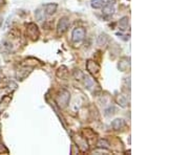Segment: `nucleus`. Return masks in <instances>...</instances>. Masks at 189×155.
Here are the masks:
<instances>
[{"label":"nucleus","mask_w":189,"mask_h":155,"mask_svg":"<svg viewBox=\"0 0 189 155\" xmlns=\"http://www.w3.org/2000/svg\"><path fill=\"white\" fill-rule=\"evenodd\" d=\"M69 20L66 17H63L59 20V23L58 26H57V33L58 35H63L67 32L69 30Z\"/></svg>","instance_id":"4"},{"label":"nucleus","mask_w":189,"mask_h":155,"mask_svg":"<svg viewBox=\"0 0 189 155\" xmlns=\"http://www.w3.org/2000/svg\"><path fill=\"white\" fill-rule=\"evenodd\" d=\"M86 30L83 27H76L72 33V40L74 43H81L85 39Z\"/></svg>","instance_id":"2"},{"label":"nucleus","mask_w":189,"mask_h":155,"mask_svg":"<svg viewBox=\"0 0 189 155\" xmlns=\"http://www.w3.org/2000/svg\"><path fill=\"white\" fill-rule=\"evenodd\" d=\"M108 42V36H107L105 33H102V34L99 35V37L97 38V44L99 46H103L106 45V43Z\"/></svg>","instance_id":"11"},{"label":"nucleus","mask_w":189,"mask_h":155,"mask_svg":"<svg viewBox=\"0 0 189 155\" xmlns=\"http://www.w3.org/2000/svg\"><path fill=\"white\" fill-rule=\"evenodd\" d=\"M117 101H118L119 105H121L122 107H126V106H127V99L124 96H122V94L118 96Z\"/></svg>","instance_id":"15"},{"label":"nucleus","mask_w":189,"mask_h":155,"mask_svg":"<svg viewBox=\"0 0 189 155\" xmlns=\"http://www.w3.org/2000/svg\"><path fill=\"white\" fill-rule=\"evenodd\" d=\"M33 71V67H22L17 70L16 72V79L18 81H23L25 78H27L28 74Z\"/></svg>","instance_id":"6"},{"label":"nucleus","mask_w":189,"mask_h":155,"mask_svg":"<svg viewBox=\"0 0 189 155\" xmlns=\"http://www.w3.org/2000/svg\"><path fill=\"white\" fill-rule=\"evenodd\" d=\"M101 8H102V14L105 18H109V17L113 16L114 13H115V5H114V3H111V2H106Z\"/></svg>","instance_id":"5"},{"label":"nucleus","mask_w":189,"mask_h":155,"mask_svg":"<svg viewBox=\"0 0 189 155\" xmlns=\"http://www.w3.org/2000/svg\"><path fill=\"white\" fill-rule=\"evenodd\" d=\"M109 154V151H107L105 148H101V147H98V149L94 150V154H97V155H100V154Z\"/></svg>","instance_id":"18"},{"label":"nucleus","mask_w":189,"mask_h":155,"mask_svg":"<svg viewBox=\"0 0 189 155\" xmlns=\"http://www.w3.org/2000/svg\"><path fill=\"white\" fill-rule=\"evenodd\" d=\"M69 99H71V93H69V91H67L66 89H61L60 92H59L58 96L56 97V102L61 109H64V108H66L67 105H69Z\"/></svg>","instance_id":"1"},{"label":"nucleus","mask_w":189,"mask_h":155,"mask_svg":"<svg viewBox=\"0 0 189 155\" xmlns=\"http://www.w3.org/2000/svg\"><path fill=\"white\" fill-rule=\"evenodd\" d=\"M94 84V81L93 79H91V77H86V78H85V86H86L88 89H91V88L93 87Z\"/></svg>","instance_id":"16"},{"label":"nucleus","mask_w":189,"mask_h":155,"mask_svg":"<svg viewBox=\"0 0 189 155\" xmlns=\"http://www.w3.org/2000/svg\"><path fill=\"white\" fill-rule=\"evenodd\" d=\"M3 153L8 154V149L5 147V146H4V144L2 143V141L0 139V154H3Z\"/></svg>","instance_id":"19"},{"label":"nucleus","mask_w":189,"mask_h":155,"mask_svg":"<svg viewBox=\"0 0 189 155\" xmlns=\"http://www.w3.org/2000/svg\"><path fill=\"white\" fill-rule=\"evenodd\" d=\"M97 146H98V147H101V148H107L109 146V143L106 141V139L101 138V139H99V141H98V144H97Z\"/></svg>","instance_id":"17"},{"label":"nucleus","mask_w":189,"mask_h":155,"mask_svg":"<svg viewBox=\"0 0 189 155\" xmlns=\"http://www.w3.org/2000/svg\"><path fill=\"white\" fill-rule=\"evenodd\" d=\"M4 3H5V0H0V6L3 5Z\"/></svg>","instance_id":"21"},{"label":"nucleus","mask_w":189,"mask_h":155,"mask_svg":"<svg viewBox=\"0 0 189 155\" xmlns=\"http://www.w3.org/2000/svg\"><path fill=\"white\" fill-rule=\"evenodd\" d=\"M125 122L124 119H116L115 121H113V123H111V127H113L114 130H116V131H119V130L123 129V128L125 127Z\"/></svg>","instance_id":"9"},{"label":"nucleus","mask_w":189,"mask_h":155,"mask_svg":"<svg viewBox=\"0 0 189 155\" xmlns=\"http://www.w3.org/2000/svg\"><path fill=\"white\" fill-rule=\"evenodd\" d=\"M57 8H58V4L57 3H47L44 5L45 14L48 15V16L54 15L57 12Z\"/></svg>","instance_id":"8"},{"label":"nucleus","mask_w":189,"mask_h":155,"mask_svg":"<svg viewBox=\"0 0 189 155\" xmlns=\"http://www.w3.org/2000/svg\"><path fill=\"white\" fill-rule=\"evenodd\" d=\"M106 2L107 0H91V5L93 8H101Z\"/></svg>","instance_id":"13"},{"label":"nucleus","mask_w":189,"mask_h":155,"mask_svg":"<svg viewBox=\"0 0 189 155\" xmlns=\"http://www.w3.org/2000/svg\"><path fill=\"white\" fill-rule=\"evenodd\" d=\"M26 30H27V35L33 41H36L38 40L39 36H40V33H39L38 26L35 23H28L26 24Z\"/></svg>","instance_id":"3"},{"label":"nucleus","mask_w":189,"mask_h":155,"mask_svg":"<svg viewBox=\"0 0 189 155\" xmlns=\"http://www.w3.org/2000/svg\"><path fill=\"white\" fill-rule=\"evenodd\" d=\"M86 69L88 70L89 74L94 76V74H99V71H100V65L98 63H96V62L91 61V60H88L86 63Z\"/></svg>","instance_id":"7"},{"label":"nucleus","mask_w":189,"mask_h":155,"mask_svg":"<svg viewBox=\"0 0 189 155\" xmlns=\"http://www.w3.org/2000/svg\"><path fill=\"white\" fill-rule=\"evenodd\" d=\"M129 65H130L129 59L128 58H122L120 60V62H119L118 67L121 71H125V70H127V68H129Z\"/></svg>","instance_id":"10"},{"label":"nucleus","mask_w":189,"mask_h":155,"mask_svg":"<svg viewBox=\"0 0 189 155\" xmlns=\"http://www.w3.org/2000/svg\"><path fill=\"white\" fill-rule=\"evenodd\" d=\"M0 129H1V126H0Z\"/></svg>","instance_id":"22"},{"label":"nucleus","mask_w":189,"mask_h":155,"mask_svg":"<svg viewBox=\"0 0 189 155\" xmlns=\"http://www.w3.org/2000/svg\"><path fill=\"white\" fill-rule=\"evenodd\" d=\"M115 111H116L115 107H114V106H111V107H109L108 109L105 110V115H106V116H109L111 114L113 115V114H115Z\"/></svg>","instance_id":"20"},{"label":"nucleus","mask_w":189,"mask_h":155,"mask_svg":"<svg viewBox=\"0 0 189 155\" xmlns=\"http://www.w3.org/2000/svg\"><path fill=\"white\" fill-rule=\"evenodd\" d=\"M128 24H129V19L128 17H122V18L120 19V21H119V27H120V30H122V32H124V30H127V27H128Z\"/></svg>","instance_id":"12"},{"label":"nucleus","mask_w":189,"mask_h":155,"mask_svg":"<svg viewBox=\"0 0 189 155\" xmlns=\"http://www.w3.org/2000/svg\"><path fill=\"white\" fill-rule=\"evenodd\" d=\"M44 11H42L41 8H38V10H36V12H35V17H36V19L38 20V21H43L44 20Z\"/></svg>","instance_id":"14"}]
</instances>
